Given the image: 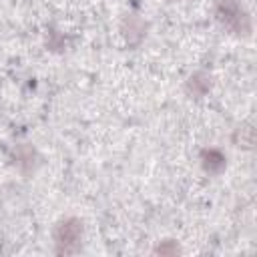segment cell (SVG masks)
Masks as SVG:
<instances>
[{
  "label": "cell",
  "mask_w": 257,
  "mask_h": 257,
  "mask_svg": "<svg viewBox=\"0 0 257 257\" xmlns=\"http://www.w3.org/2000/svg\"><path fill=\"white\" fill-rule=\"evenodd\" d=\"M80 231H82V227H80V223H78L76 219H70V221L60 223V227H58V231H56V243H58L60 251H64V253L74 251L72 245L78 243Z\"/></svg>",
  "instance_id": "cell-1"
}]
</instances>
